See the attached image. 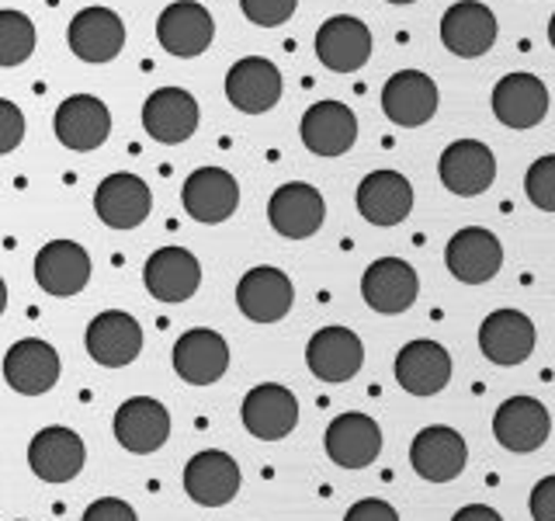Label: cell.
<instances>
[{"label": "cell", "mask_w": 555, "mask_h": 521, "mask_svg": "<svg viewBox=\"0 0 555 521\" xmlns=\"http://www.w3.org/2000/svg\"><path fill=\"white\" fill-rule=\"evenodd\" d=\"M240 421L260 442H282L299 424V399L288 386L260 382L240 404Z\"/></svg>", "instance_id": "obj_1"}, {"label": "cell", "mask_w": 555, "mask_h": 521, "mask_svg": "<svg viewBox=\"0 0 555 521\" xmlns=\"http://www.w3.org/2000/svg\"><path fill=\"white\" fill-rule=\"evenodd\" d=\"M156 39L178 60H195L212 46L216 22L198 0H173L156 17Z\"/></svg>", "instance_id": "obj_2"}, {"label": "cell", "mask_w": 555, "mask_h": 521, "mask_svg": "<svg viewBox=\"0 0 555 521\" xmlns=\"http://www.w3.org/2000/svg\"><path fill=\"white\" fill-rule=\"evenodd\" d=\"M361 295L382 317H399L421 295V278L403 257H378L361 275Z\"/></svg>", "instance_id": "obj_3"}, {"label": "cell", "mask_w": 555, "mask_h": 521, "mask_svg": "<svg viewBox=\"0 0 555 521\" xmlns=\"http://www.w3.org/2000/svg\"><path fill=\"white\" fill-rule=\"evenodd\" d=\"M94 213L112 230H135L153 213V191L139 174H108L94 191Z\"/></svg>", "instance_id": "obj_4"}, {"label": "cell", "mask_w": 555, "mask_h": 521, "mask_svg": "<svg viewBox=\"0 0 555 521\" xmlns=\"http://www.w3.org/2000/svg\"><path fill=\"white\" fill-rule=\"evenodd\" d=\"M465 462H468V445L455 428L430 424L424 431H416V439L410 445V466L421 480L451 483L465 473Z\"/></svg>", "instance_id": "obj_5"}, {"label": "cell", "mask_w": 555, "mask_h": 521, "mask_svg": "<svg viewBox=\"0 0 555 521\" xmlns=\"http://www.w3.org/2000/svg\"><path fill=\"white\" fill-rule=\"evenodd\" d=\"M87 355L104 369H126L143 352V327L126 309H104L83 334Z\"/></svg>", "instance_id": "obj_6"}, {"label": "cell", "mask_w": 555, "mask_h": 521, "mask_svg": "<svg viewBox=\"0 0 555 521\" xmlns=\"http://www.w3.org/2000/svg\"><path fill=\"white\" fill-rule=\"evenodd\" d=\"M240 466L222 448H205L198 456H191L184 466V494L198 508H225L240 494Z\"/></svg>", "instance_id": "obj_7"}, {"label": "cell", "mask_w": 555, "mask_h": 521, "mask_svg": "<svg viewBox=\"0 0 555 521\" xmlns=\"http://www.w3.org/2000/svg\"><path fill=\"white\" fill-rule=\"evenodd\" d=\"M306 365L320 382L340 386L364 365V344L351 327H323L306 344Z\"/></svg>", "instance_id": "obj_8"}, {"label": "cell", "mask_w": 555, "mask_h": 521, "mask_svg": "<svg viewBox=\"0 0 555 521\" xmlns=\"http://www.w3.org/2000/svg\"><path fill=\"white\" fill-rule=\"evenodd\" d=\"M548 434H552L548 407L534 396H511L493 414V439L507 452H517V456L538 452L548 442Z\"/></svg>", "instance_id": "obj_9"}, {"label": "cell", "mask_w": 555, "mask_h": 521, "mask_svg": "<svg viewBox=\"0 0 555 521\" xmlns=\"http://www.w3.org/2000/svg\"><path fill=\"white\" fill-rule=\"evenodd\" d=\"M323 219H326V202L312 185L288 181L282 188H274V195L268 202V223L278 237L309 240L312 233H320Z\"/></svg>", "instance_id": "obj_10"}, {"label": "cell", "mask_w": 555, "mask_h": 521, "mask_svg": "<svg viewBox=\"0 0 555 521\" xmlns=\"http://www.w3.org/2000/svg\"><path fill=\"white\" fill-rule=\"evenodd\" d=\"M230 369V344L212 327L184 330L173 344V372L188 386H212Z\"/></svg>", "instance_id": "obj_11"}, {"label": "cell", "mask_w": 555, "mask_h": 521, "mask_svg": "<svg viewBox=\"0 0 555 521\" xmlns=\"http://www.w3.org/2000/svg\"><path fill=\"white\" fill-rule=\"evenodd\" d=\"M438 174L451 195L476 199L496 181V156L479 139H455L451 147H444Z\"/></svg>", "instance_id": "obj_12"}, {"label": "cell", "mask_w": 555, "mask_h": 521, "mask_svg": "<svg viewBox=\"0 0 555 521\" xmlns=\"http://www.w3.org/2000/svg\"><path fill=\"white\" fill-rule=\"evenodd\" d=\"M115 439L118 445L132 452V456H153L170 439V414L160 399L153 396H129L126 404L115 410Z\"/></svg>", "instance_id": "obj_13"}, {"label": "cell", "mask_w": 555, "mask_h": 521, "mask_svg": "<svg viewBox=\"0 0 555 521\" xmlns=\"http://www.w3.org/2000/svg\"><path fill=\"white\" fill-rule=\"evenodd\" d=\"M295 303V285L282 268H250L236 285V306L250 323H278Z\"/></svg>", "instance_id": "obj_14"}, {"label": "cell", "mask_w": 555, "mask_h": 521, "mask_svg": "<svg viewBox=\"0 0 555 521\" xmlns=\"http://www.w3.org/2000/svg\"><path fill=\"white\" fill-rule=\"evenodd\" d=\"M83 462H87V448L74 428L49 424L28 442V466H31V473L46 483H56V486L69 483L74 476H80Z\"/></svg>", "instance_id": "obj_15"}, {"label": "cell", "mask_w": 555, "mask_h": 521, "mask_svg": "<svg viewBox=\"0 0 555 521\" xmlns=\"http://www.w3.org/2000/svg\"><path fill=\"white\" fill-rule=\"evenodd\" d=\"M181 205L198 223H225L240 205V185L225 167H198L184 178Z\"/></svg>", "instance_id": "obj_16"}, {"label": "cell", "mask_w": 555, "mask_h": 521, "mask_svg": "<svg viewBox=\"0 0 555 521\" xmlns=\"http://www.w3.org/2000/svg\"><path fill=\"white\" fill-rule=\"evenodd\" d=\"M382 112H386L392 126H427L438 115V84L421 69H399L382 87Z\"/></svg>", "instance_id": "obj_17"}, {"label": "cell", "mask_w": 555, "mask_h": 521, "mask_svg": "<svg viewBox=\"0 0 555 521\" xmlns=\"http://www.w3.org/2000/svg\"><path fill=\"white\" fill-rule=\"evenodd\" d=\"M60 355L56 347L42 338H22L8 347L4 355V379L14 393L22 396H42L60 382Z\"/></svg>", "instance_id": "obj_18"}, {"label": "cell", "mask_w": 555, "mask_h": 521, "mask_svg": "<svg viewBox=\"0 0 555 521\" xmlns=\"http://www.w3.org/2000/svg\"><path fill=\"white\" fill-rule=\"evenodd\" d=\"M448 271L465 285H482L500 271L503 265V243L486 226H465L444 247Z\"/></svg>", "instance_id": "obj_19"}, {"label": "cell", "mask_w": 555, "mask_h": 521, "mask_svg": "<svg viewBox=\"0 0 555 521\" xmlns=\"http://www.w3.org/2000/svg\"><path fill=\"white\" fill-rule=\"evenodd\" d=\"M66 42L83 63H112L126 49V22L112 8H83L69 22Z\"/></svg>", "instance_id": "obj_20"}, {"label": "cell", "mask_w": 555, "mask_h": 521, "mask_svg": "<svg viewBox=\"0 0 555 521\" xmlns=\"http://www.w3.org/2000/svg\"><path fill=\"white\" fill-rule=\"evenodd\" d=\"M198 101L184 87H160L143 104V129L164 147H178L198 132Z\"/></svg>", "instance_id": "obj_21"}, {"label": "cell", "mask_w": 555, "mask_h": 521, "mask_svg": "<svg viewBox=\"0 0 555 521\" xmlns=\"http://www.w3.org/2000/svg\"><path fill=\"white\" fill-rule=\"evenodd\" d=\"M52 129H56V139L66 150L91 153L112 136V112L94 94H74L56 109Z\"/></svg>", "instance_id": "obj_22"}, {"label": "cell", "mask_w": 555, "mask_h": 521, "mask_svg": "<svg viewBox=\"0 0 555 521\" xmlns=\"http://www.w3.org/2000/svg\"><path fill=\"white\" fill-rule=\"evenodd\" d=\"M225 98L243 115H264L282 101V74L264 56H243L225 74Z\"/></svg>", "instance_id": "obj_23"}, {"label": "cell", "mask_w": 555, "mask_h": 521, "mask_svg": "<svg viewBox=\"0 0 555 521\" xmlns=\"http://www.w3.org/2000/svg\"><path fill=\"white\" fill-rule=\"evenodd\" d=\"M35 282H39L42 292L69 300L91 282V254L74 240H49L35 254Z\"/></svg>", "instance_id": "obj_24"}, {"label": "cell", "mask_w": 555, "mask_h": 521, "mask_svg": "<svg viewBox=\"0 0 555 521\" xmlns=\"http://www.w3.org/2000/svg\"><path fill=\"white\" fill-rule=\"evenodd\" d=\"M317 56L334 74H354L372 60V31L351 14L326 17L317 31Z\"/></svg>", "instance_id": "obj_25"}, {"label": "cell", "mask_w": 555, "mask_h": 521, "mask_svg": "<svg viewBox=\"0 0 555 521\" xmlns=\"http://www.w3.org/2000/svg\"><path fill=\"white\" fill-rule=\"evenodd\" d=\"M496 14L479 4V0H459L441 17V42L448 52H455L462 60H476L482 52H490L496 42Z\"/></svg>", "instance_id": "obj_26"}, {"label": "cell", "mask_w": 555, "mask_h": 521, "mask_svg": "<svg viewBox=\"0 0 555 521\" xmlns=\"http://www.w3.org/2000/svg\"><path fill=\"white\" fill-rule=\"evenodd\" d=\"M326 456L340 469H364L382 452V428L369 414H337L323 434Z\"/></svg>", "instance_id": "obj_27"}, {"label": "cell", "mask_w": 555, "mask_h": 521, "mask_svg": "<svg viewBox=\"0 0 555 521\" xmlns=\"http://www.w3.org/2000/svg\"><path fill=\"white\" fill-rule=\"evenodd\" d=\"M143 285L160 303H184L202 285V265L188 247H160L146 257Z\"/></svg>", "instance_id": "obj_28"}, {"label": "cell", "mask_w": 555, "mask_h": 521, "mask_svg": "<svg viewBox=\"0 0 555 521\" xmlns=\"http://www.w3.org/2000/svg\"><path fill=\"white\" fill-rule=\"evenodd\" d=\"M396 382L403 386L410 396H434L441 393L451 382V355L448 347L421 338L399 347L396 355Z\"/></svg>", "instance_id": "obj_29"}, {"label": "cell", "mask_w": 555, "mask_h": 521, "mask_svg": "<svg viewBox=\"0 0 555 521\" xmlns=\"http://www.w3.org/2000/svg\"><path fill=\"white\" fill-rule=\"evenodd\" d=\"M302 147L317 156H344L358 139V118L340 101H317L299 122Z\"/></svg>", "instance_id": "obj_30"}, {"label": "cell", "mask_w": 555, "mask_h": 521, "mask_svg": "<svg viewBox=\"0 0 555 521\" xmlns=\"http://www.w3.org/2000/svg\"><path fill=\"white\" fill-rule=\"evenodd\" d=\"M493 115L507 129H534L548 115V87L534 74H507L493 87Z\"/></svg>", "instance_id": "obj_31"}, {"label": "cell", "mask_w": 555, "mask_h": 521, "mask_svg": "<svg viewBox=\"0 0 555 521\" xmlns=\"http://www.w3.org/2000/svg\"><path fill=\"white\" fill-rule=\"evenodd\" d=\"M358 213L372 226H399L413 213V185L399 170H372L358 185Z\"/></svg>", "instance_id": "obj_32"}, {"label": "cell", "mask_w": 555, "mask_h": 521, "mask_svg": "<svg viewBox=\"0 0 555 521\" xmlns=\"http://www.w3.org/2000/svg\"><path fill=\"white\" fill-rule=\"evenodd\" d=\"M479 352L493 365H520L534 352V323L520 309H493L479 327Z\"/></svg>", "instance_id": "obj_33"}, {"label": "cell", "mask_w": 555, "mask_h": 521, "mask_svg": "<svg viewBox=\"0 0 555 521\" xmlns=\"http://www.w3.org/2000/svg\"><path fill=\"white\" fill-rule=\"evenodd\" d=\"M35 52V25L22 11H0V66H22Z\"/></svg>", "instance_id": "obj_34"}, {"label": "cell", "mask_w": 555, "mask_h": 521, "mask_svg": "<svg viewBox=\"0 0 555 521\" xmlns=\"http://www.w3.org/2000/svg\"><path fill=\"white\" fill-rule=\"evenodd\" d=\"M525 191L528 202L542 213H555V153L538 156L525 174Z\"/></svg>", "instance_id": "obj_35"}, {"label": "cell", "mask_w": 555, "mask_h": 521, "mask_svg": "<svg viewBox=\"0 0 555 521\" xmlns=\"http://www.w3.org/2000/svg\"><path fill=\"white\" fill-rule=\"evenodd\" d=\"M240 8L247 14V22H254L260 28H278L295 14L299 0H240Z\"/></svg>", "instance_id": "obj_36"}, {"label": "cell", "mask_w": 555, "mask_h": 521, "mask_svg": "<svg viewBox=\"0 0 555 521\" xmlns=\"http://www.w3.org/2000/svg\"><path fill=\"white\" fill-rule=\"evenodd\" d=\"M25 139V115L14 101L0 98V156L14 153Z\"/></svg>", "instance_id": "obj_37"}, {"label": "cell", "mask_w": 555, "mask_h": 521, "mask_svg": "<svg viewBox=\"0 0 555 521\" xmlns=\"http://www.w3.org/2000/svg\"><path fill=\"white\" fill-rule=\"evenodd\" d=\"M80 521H139V518H135L129 500H121V497H101V500H94L91 508L83 511Z\"/></svg>", "instance_id": "obj_38"}, {"label": "cell", "mask_w": 555, "mask_h": 521, "mask_svg": "<svg viewBox=\"0 0 555 521\" xmlns=\"http://www.w3.org/2000/svg\"><path fill=\"white\" fill-rule=\"evenodd\" d=\"M344 521H399V511L392 508L389 500L364 497V500H358V504H351V508H347Z\"/></svg>", "instance_id": "obj_39"}, {"label": "cell", "mask_w": 555, "mask_h": 521, "mask_svg": "<svg viewBox=\"0 0 555 521\" xmlns=\"http://www.w3.org/2000/svg\"><path fill=\"white\" fill-rule=\"evenodd\" d=\"M531 518L534 521H555V473L542 476L531 486Z\"/></svg>", "instance_id": "obj_40"}, {"label": "cell", "mask_w": 555, "mask_h": 521, "mask_svg": "<svg viewBox=\"0 0 555 521\" xmlns=\"http://www.w3.org/2000/svg\"><path fill=\"white\" fill-rule=\"evenodd\" d=\"M451 521H503V518L496 508H490V504H465L462 511H455Z\"/></svg>", "instance_id": "obj_41"}, {"label": "cell", "mask_w": 555, "mask_h": 521, "mask_svg": "<svg viewBox=\"0 0 555 521\" xmlns=\"http://www.w3.org/2000/svg\"><path fill=\"white\" fill-rule=\"evenodd\" d=\"M4 309H8V282L0 278V317H4Z\"/></svg>", "instance_id": "obj_42"}, {"label": "cell", "mask_w": 555, "mask_h": 521, "mask_svg": "<svg viewBox=\"0 0 555 521\" xmlns=\"http://www.w3.org/2000/svg\"><path fill=\"white\" fill-rule=\"evenodd\" d=\"M548 42H552V49H555V14L548 17Z\"/></svg>", "instance_id": "obj_43"}, {"label": "cell", "mask_w": 555, "mask_h": 521, "mask_svg": "<svg viewBox=\"0 0 555 521\" xmlns=\"http://www.w3.org/2000/svg\"><path fill=\"white\" fill-rule=\"evenodd\" d=\"M389 4H413V0H389Z\"/></svg>", "instance_id": "obj_44"}, {"label": "cell", "mask_w": 555, "mask_h": 521, "mask_svg": "<svg viewBox=\"0 0 555 521\" xmlns=\"http://www.w3.org/2000/svg\"><path fill=\"white\" fill-rule=\"evenodd\" d=\"M17 521H22V518H17Z\"/></svg>", "instance_id": "obj_45"}]
</instances>
